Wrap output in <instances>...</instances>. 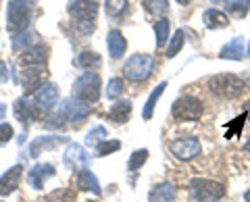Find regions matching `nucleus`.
<instances>
[{
	"mask_svg": "<svg viewBox=\"0 0 250 202\" xmlns=\"http://www.w3.org/2000/svg\"><path fill=\"white\" fill-rule=\"evenodd\" d=\"M248 54H250V46H248Z\"/></svg>",
	"mask_w": 250,
	"mask_h": 202,
	"instance_id": "c03bdc74",
	"label": "nucleus"
},
{
	"mask_svg": "<svg viewBox=\"0 0 250 202\" xmlns=\"http://www.w3.org/2000/svg\"><path fill=\"white\" fill-rule=\"evenodd\" d=\"M75 182H77V188H80V190L92 192V194H96V196H100V185H98V180H96V175H94L92 171L82 169L80 173H77Z\"/></svg>",
	"mask_w": 250,
	"mask_h": 202,
	"instance_id": "aec40b11",
	"label": "nucleus"
},
{
	"mask_svg": "<svg viewBox=\"0 0 250 202\" xmlns=\"http://www.w3.org/2000/svg\"><path fill=\"white\" fill-rule=\"evenodd\" d=\"M165 88H167V83L163 81V83H159V88H154V90H152V94L148 96L146 106H144V111H142V117H144L146 121L152 117V111H154V106H156V100H159V98L163 96V92H165Z\"/></svg>",
	"mask_w": 250,
	"mask_h": 202,
	"instance_id": "393cba45",
	"label": "nucleus"
},
{
	"mask_svg": "<svg viewBox=\"0 0 250 202\" xmlns=\"http://www.w3.org/2000/svg\"><path fill=\"white\" fill-rule=\"evenodd\" d=\"M21 180H23V167L21 165H15L6 171V173H2L0 175V196H9V194H13L19 188Z\"/></svg>",
	"mask_w": 250,
	"mask_h": 202,
	"instance_id": "f8f14e48",
	"label": "nucleus"
},
{
	"mask_svg": "<svg viewBox=\"0 0 250 202\" xmlns=\"http://www.w3.org/2000/svg\"><path fill=\"white\" fill-rule=\"evenodd\" d=\"M13 125H9V123H0V144H6L13 140Z\"/></svg>",
	"mask_w": 250,
	"mask_h": 202,
	"instance_id": "c9c22d12",
	"label": "nucleus"
},
{
	"mask_svg": "<svg viewBox=\"0 0 250 202\" xmlns=\"http://www.w3.org/2000/svg\"><path fill=\"white\" fill-rule=\"evenodd\" d=\"M156 67V61L150 54H134L125 61L123 65V77L129 81H146L152 75Z\"/></svg>",
	"mask_w": 250,
	"mask_h": 202,
	"instance_id": "f257e3e1",
	"label": "nucleus"
},
{
	"mask_svg": "<svg viewBox=\"0 0 250 202\" xmlns=\"http://www.w3.org/2000/svg\"><path fill=\"white\" fill-rule=\"evenodd\" d=\"M219 57H221V59H229V61H242V57H244V40H242L240 36L233 38L231 42H228L221 48Z\"/></svg>",
	"mask_w": 250,
	"mask_h": 202,
	"instance_id": "412c9836",
	"label": "nucleus"
},
{
	"mask_svg": "<svg viewBox=\"0 0 250 202\" xmlns=\"http://www.w3.org/2000/svg\"><path fill=\"white\" fill-rule=\"evenodd\" d=\"M54 167L48 165V162H44V165H36L34 169H29V173H27V182L31 188H36V190H40L42 185L50 180V177H54Z\"/></svg>",
	"mask_w": 250,
	"mask_h": 202,
	"instance_id": "4468645a",
	"label": "nucleus"
},
{
	"mask_svg": "<svg viewBox=\"0 0 250 202\" xmlns=\"http://www.w3.org/2000/svg\"><path fill=\"white\" fill-rule=\"evenodd\" d=\"M106 140V129L103 125H96L94 129L88 131V136H85V144L92 146V148H96L100 142H104Z\"/></svg>",
	"mask_w": 250,
	"mask_h": 202,
	"instance_id": "7c9ffc66",
	"label": "nucleus"
},
{
	"mask_svg": "<svg viewBox=\"0 0 250 202\" xmlns=\"http://www.w3.org/2000/svg\"><path fill=\"white\" fill-rule=\"evenodd\" d=\"M57 102H59V88L54 83H42V88L34 92V106L40 117L42 113L50 111Z\"/></svg>",
	"mask_w": 250,
	"mask_h": 202,
	"instance_id": "0eeeda50",
	"label": "nucleus"
},
{
	"mask_svg": "<svg viewBox=\"0 0 250 202\" xmlns=\"http://www.w3.org/2000/svg\"><path fill=\"white\" fill-rule=\"evenodd\" d=\"M62 161H65V165L69 169L82 171V169H88V165H90V154L85 152L83 146H80V144H69L65 154H62Z\"/></svg>",
	"mask_w": 250,
	"mask_h": 202,
	"instance_id": "6e6552de",
	"label": "nucleus"
},
{
	"mask_svg": "<svg viewBox=\"0 0 250 202\" xmlns=\"http://www.w3.org/2000/svg\"><path fill=\"white\" fill-rule=\"evenodd\" d=\"M244 113H246V117L250 119V100H248V104H246V111H244Z\"/></svg>",
	"mask_w": 250,
	"mask_h": 202,
	"instance_id": "ea45409f",
	"label": "nucleus"
},
{
	"mask_svg": "<svg viewBox=\"0 0 250 202\" xmlns=\"http://www.w3.org/2000/svg\"><path fill=\"white\" fill-rule=\"evenodd\" d=\"M90 111H92V106L82 102V100H67L65 106H62V115H65L69 121H73V123L75 121L82 123L90 115Z\"/></svg>",
	"mask_w": 250,
	"mask_h": 202,
	"instance_id": "2eb2a0df",
	"label": "nucleus"
},
{
	"mask_svg": "<svg viewBox=\"0 0 250 202\" xmlns=\"http://www.w3.org/2000/svg\"><path fill=\"white\" fill-rule=\"evenodd\" d=\"M169 150L171 154H173L175 159L179 161H192V159H196L200 150H202V146H200V140L198 138H179V140H173L169 146Z\"/></svg>",
	"mask_w": 250,
	"mask_h": 202,
	"instance_id": "423d86ee",
	"label": "nucleus"
},
{
	"mask_svg": "<svg viewBox=\"0 0 250 202\" xmlns=\"http://www.w3.org/2000/svg\"><path fill=\"white\" fill-rule=\"evenodd\" d=\"M244 200H246V202H250V188H248V190H246V194H244Z\"/></svg>",
	"mask_w": 250,
	"mask_h": 202,
	"instance_id": "a19ab883",
	"label": "nucleus"
},
{
	"mask_svg": "<svg viewBox=\"0 0 250 202\" xmlns=\"http://www.w3.org/2000/svg\"><path fill=\"white\" fill-rule=\"evenodd\" d=\"M244 152H248V154H250V138L246 140V144H244Z\"/></svg>",
	"mask_w": 250,
	"mask_h": 202,
	"instance_id": "58836bf2",
	"label": "nucleus"
},
{
	"mask_svg": "<svg viewBox=\"0 0 250 202\" xmlns=\"http://www.w3.org/2000/svg\"><path fill=\"white\" fill-rule=\"evenodd\" d=\"M100 54L94 52V50H83L80 52V57L75 59V65L82 67V69H92V67H98L100 65Z\"/></svg>",
	"mask_w": 250,
	"mask_h": 202,
	"instance_id": "b1692460",
	"label": "nucleus"
},
{
	"mask_svg": "<svg viewBox=\"0 0 250 202\" xmlns=\"http://www.w3.org/2000/svg\"><path fill=\"white\" fill-rule=\"evenodd\" d=\"M73 96L75 100H82L85 104H94L98 102L100 98V77L98 73L85 71L83 75H80L73 83Z\"/></svg>",
	"mask_w": 250,
	"mask_h": 202,
	"instance_id": "7ed1b4c3",
	"label": "nucleus"
},
{
	"mask_svg": "<svg viewBox=\"0 0 250 202\" xmlns=\"http://www.w3.org/2000/svg\"><path fill=\"white\" fill-rule=\"evenodd\" d=\"M46 59H48V48L42 44H36V46H29V48L23 50L21 54V65L25 67H40L42 63H46Z\"/></svg>",
	"mask_w": 250,
	"mask_h": 202,
	"instance_id": "ddd939ff",
	"label": "nucleus"
},
{
	"mask_svg": "<svg viewBox=\"0 0 250 202\" xmlns=\"http://www.w3.org/2000/svg\"><path fill=\"white\" fill-rule=\"evenodd\" d=\"M144 9L152 17H163L169 9V0H144Z\"/></svg>",
	"mask_w": 250,
	"mask_h": 202,
	"instance_id": "bb28decb",
	"label": "nucleus"
},
{
	"mask_svg": "<svg viewBox=\"0 0 250 202\" xmlns=\"http://www.w3.org/2000/svg\"><path fill=\"white\" fill-rule=\"evenodd\" d=\"M119 148H121L119 140H104V142H100L96 146V154H98V157H106V154H113Z\"/></svg>",
	"mask_w": 250,
	"mask_h": 202,
	"instance_id": "f704fd0d",
	"label": "nucleus"
},
{
	"mask_svg": "<svg viewBox=\"0 0 250 202\" xmlns=\"http://www.w3.org/2000/svg\"><path fill=\"white\" fill-rule=\"evenodd\" d=\"M13 111H15V117H17L21 123L40 117V115H38V111H36V106H34V102H29L27 98H17V100H15Z\"/></svg>",
	"mask_w": 250,
	"mask_h": 202,
	"instance_id": "a211bd4d",
	"label": "nucleus"
},
{
	"mask_svg": "<svg viewBox=\"0 0 250 202\" xmlns=\"http://www.w3.org/2000/svg\"><path fill=\"white\" fill-rule=\"evenodd\" d=\"M208 88L219 98L231 100V98H238L244 92V81L233 73H219L208 80Z\"/></svg>",
	"mask_w": 250,
	"mask_h": 202,
	"instance_id": "f03ea898",
	"label": "nucleus"
},
{
	"mask_svg": "<svg viewBox=\"0 0 250 202\" xmlns=\"http://www.w3.org/2000/svg\"><path fill=\"white\" fill-rule=\"evenodd\" d=\"M146 161H148V150H146V148L136 150V152L129 157V161H127V169H129V171H138V169H142V165H144Z\"/></svg>",
	"mask_w": 250,
	"mask_h": 202,
	"instance_id": "72a5a7b5",
	"label": "nucleus"
},
{
	"mask_svg": "<svg viewBox=\"0 0 250 202\" xmlns=\"http://www.w3.org/2000/svg\"><path fill=\"white\" fill-rule=\"evenodd\" d=\"M46 202H75V192L69 188H59L46 196Z\"/></svg>",
	"mask_w": 250,
	"mask_h": 202,
	"instance_id": "cd10ccee",
	"label": "nucleus"
},
{
	"mask_svg": "<svg viewBox=\"0 0 250 202\" xmlns=\"http://www.w3.org/2000/svg\"><path fill=\"white\" fill-rule=\"evenodd\" d=\"M171 113H173V117L177 121H198L202 115H205V104H202L198 98L182 96L173 102Z\"/></svg>",
	"mask_w": 250,
	"mask_h": 202,
	"instance_id": "39448f33",
	"label": "nucleus"
},
{
	"mask_svg": "<svg viewBox=\"0 0 250 202\" xmlns=\"http://www.w3.org/2000/svg\"><path fill=\"white\" fill-rule=\"evenodd\" d=\"M9 81V69H6L4 61H0V83H6Z\"/></svg>",
	"mask_w": 250,
	"mask_h": 202,
	"instance_id": "e433bc0d",
	"label": "nucleus"
},
{
	"mask_svg": "<svg viewBox=\"0 0 250 202\" xmlns=\"http://www.w3.org/2000/svg\"><path fill=\"white\" fill-rule=\"evenodd\" d=\"M98 13V2L96 0H73L69 4V15L75 21H94Z\"/></svg>",
	"mask_w": 250,
	"mask_h": 202,
	"instance_id": "9d476101",
	"label": "nucleus"
},
{
	"mask_svg": "<svg viewBox=\"0 0 250 202\" xmlns=\"http://www.w3.org/2000/svg\"><path fill=\"white\" fill-rule=\"evenodd\" d=\"M125 90V81L121 77H113V80H108V85H106V98L108 100H117Z\"/></svg>",
	"mask_w": 250,
	"mask_h": 202,
	"instance_id": "c756f323",
	"label": "nucleus"
},
{
	"mask_svg": "<svg viewBox=\"0 0 250 202\" xmlns=\"http://www.w3.org/2000/svg\"><path fill=\"white\" fill-rule=\"evenodd\" d=\"M177 2H179V4H184V6H186L188 2H190V0H177Z\"/></svg>",
	"mask_w": 250,
	"mask_h": 202,
	"instance_id": "79ce46f5",
	"label": "nucleus"
},
{
	"mask_svg": "<svg viewBox=\"0 0 250 202\" xmlns=\"http://www.w3.org/2000/svg\"><path fill=\"white\" fill-rule=\"evenodd\" d=\"M184 42H186V36H184L182 29H177L175 36L171 38V42H169V46H167V57H169V59H173L175 54L182 52V48H184Z\"/></svg>",
	"mask_w": 250,
	"mask_h": 202,
	"instance_id": "c85d7f7f",
	"label": "nucleus"
},
{
	"mask_svg": "<svg viewBox=\"0 0 250 202\" xmlns=\"http://www.w3.org/2000/svg\"><path fill=\"white\" fill-rule=\"evenodd\" d=\"M4 115H6V106L0 104V119H4Z\"/></svg>",
	"mask_w": 250,
	"mask_h": 202,
	"instance_id": "4c0bfd02",
	"label": "nucleus"
},
{
	"mask_svg": "<svg viewBox=\"0 0 250 202\" xmlns=\"http://www.w3.org/2000/svg\"><path fill=\"white\" fill-rule=\"evenodd\" d=\"M175 196H177V190L173 183H159L152 188L148 200L150 202H171V200H175Z\"/></svg>",
	"mask_w": 250,
	"mask_h": 202,
	"instance_id": "6ab92c4d",
	"label": "nucleus"
},
{
	"mask_svg": "<svg viewBox=\"0 0 250 202\" xmlns=\"http://www.w3.org/2000/svg\"><path fill=\"white\" fill-rule=\"evenodd\" d=\"M131 115V102L129 100H119V102H115L111 106V111H108V119L113 123H125L129 119Z\"/></svg>",
	"mask_w": 250,
	"mask_h": 202,
	"instance_id": "5701e85b",
	"label": "nucleus"
},
{
	"mask_svg": "<svg viewBox=\"0 0 250 202\" xmlns=\"http://www.w3.org/2000/svg\"><path fill=\"white\" fill-rule=\"evenodd\" d=\"M106 46H108V54L113 59H121L125 50H127V40H125V36L119 29H111L106 34Z\"/></svg>",
	"mask_w": 250,
	"mask_h": 202,
	"instance_id": "f3484780",
	"label": "nucleus"
},
{
	"mask_svg": "<svg viewBox=\"0 0 250 202\" xmlns=\"http://www.w3.org/2000/svg\"><path fill=\"white\" fill-rule=\"evenodd\" d=\"M154 34H156V46H165V42L169 40L171 36V23L169 19H159L154 23Z\"/></svg>",
	"mask_w": 250,
	"mask_h": 202,
	"instance_id": "a878e982",
	"label": "nucleus"
},
{
	"mask_svg": "<svg viewBox=\"0 0 250 202\" xmlns=\"http://www.w3.org/2000/svg\"><path fill=\"white\" fill-rule=\"evenodd\" d=\"M15 2H23V4H27V2H31V0H15Z\"/></svg>",
	"mask_w": 250,
	"mask_h": 202,
	"instance_id": "37998d69",
	"label": "nucleus"
},
{
	"mask_svg": "<svg viewBox=\"0 0 250 202\" xmlns=\"http://www.w3.org/2000/svg\"><path fill=\"white\" fill-rule=\"evenodd\" d=\"M44 77H46V71H44L42 67H27V69H23V73H21V85H23V90H25V96L27 94H34L36 90L42 88Z\"/></svg>",
	"mask_w": 250,
	"mask_h": 202,
	"instance_id": "9b49d317",
	"label": "nucleus"
},
{
	"mask_svg": "<svg viewBox=\"0 0 250 202\" xmlns=\"http://www.w3.org/2000/svg\"><path fill=\"white\" fill-rule=\"evenodd\" d=\"M202 21H205V25L208 29H221V27H228L229 25V17L225 13L217 11V9L205 11V15H202Z\"/></svg>",
	"mask_w": 250,
	"mask_h": 202,
	"instance_id": "4be33fe9",
	"label": "nucleus"
},
{
	"mask_svg": "<svg viewBox=\"0 0 250 202\" xmlns=\"http://www.w3.org/2000/svg\"><path fill=\"white\" fill-rule=\"evenodd\" d=\"M104 9H106L108 17H119V15H123V11L127 9V0H106Z\"/></svg>",
	"mask_w": 250,
	"mask_h": 202,
	"instance_id": "473e14b6",
	"label": "nucleus"
},
{
	"mask_svg": "<svg viewBox=\"0 0 250 202\" xmlns=\"http://www.w3.org/2000/svg\"><path fill=\"white\" fill-rule=\"evenodd\" d=\"M190 196L196 202H217L225 196V185L213 180L196 177L190 182Z\"/></svg>",
	"mask_w": 250,
	"mask_h": 202,
	"instance_id": "20e7f679",
	"label": "nucleus"
},
{
	"mask_svg": "<svg viewBox=\"0 0 250 202\" xmlns=\"http://www.w3.org/2000/svg\"><path fill=\"white\" fill-rule=\"evenodd\" d=\"M250 9V0H228V13L236 17H244Z\"/></svg>",
	"mask_w": 250,
	"mask_h": 202,
	"instance_id": "2f4dec72",
	"label": "nucleus"
},
{
	"mask_svg": "<svg viewBox=\"0 0 250 202\" xmlns=\"http://www.w3.org/2000/svg\"><path fill=\"white\" fill-rule=\"evenodd\" d=\"M62 142H65V138L62 136H40V138H36L34 142L29 144V154L31 157H40V152L57 148V146L62 144Z\"/></svg>",
	"mask_w": 250,
	"mask_h": 202,
	"instance_id": "dca6fc26",
	"label": "nucleus"
},
{
	"mask_svg": "<svg viewBox=\"0 0 250 202\" xmlns=\"http://www.w3.org/2000/svg\"><path fill=\"white\" fill-rule=\"evenodd\" d=\"M9 27L13 32H19V29H25L27 23H29V6L23 4V2H9Z\"/></svg>",
	"mask_w": 250,
	"mask_h": 202,
	"instance_id": "1a4fd4ad",
	"label": "nucleus"
}]
</instances>
